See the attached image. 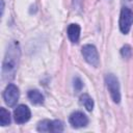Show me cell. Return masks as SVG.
<instances>
[{"label": "cell", "instance_id": "1", "mask_svg": "<svg viewBox=\"0 0 133 133\" xmlns=\"http://www.w3.org/2000/svg\"><path fill=\"white\" fill-rule=\"evenodd\" d=\"M20 46L19 43L14 41L9 44L2 63V78L4 80H10L15 77L20 60Z\"/></svg>", "mask_w": 133, "mask_h": 133}, {"label": "cell", "instance_id": "2", "mask_svg": "<svg viewBox=\"0 0 133 133\" xmlns=\"http://www.w3.org/2000/svg\"><path fill=\"white\" fill-rule=\"evenodd\" d=\"M105 83L107 89L113 100L114 103H119L121 101V90H119V83L117 78L113 74H107L105 76Z\"/></svg>", "mask_w": 133, "mask_h": 133}, {"label": "cell", "instance_id": "3", "mask_svg": "<svg viewBox=\"0 0 133 133\" xmlns=\"http://www.w3.org/2000/svg\"><path fill=\"white\" fill-rule=\"evenodd\" d=\"M36 130L39 132H62L63 123L58 119H55V121L44 119L37 124Z\"/></svg>", "mask_w": 133, "mask_h": 133}, {"label": "cell", "instance_id": "4", "mask_svg": "<svg viewBox=\"0 0 133 133\" xmlns=\"http://www.w3.org/2000/svg\"><path fill=\"white\" fill-rule=\"evenodd\" d=\"M119 29L123 33L127 34L133 24V11L128 7H123L119 15Z\"/></svg>", "mask_w": 133, "mask_h": 133}, {"label": "cell", "instance_id": "5", "mask_svg": "<svg viewBox=\"0 0 133 133\" xmlns=\"http://www.w3.org/2000/svg\"><path fill=\"white\" fill-rule=\"evenodd\" d=\"M81 53L85 59V61L87 63H89L90 65L97 68L100 63V58H99V54L98 51L96 49L95 46L92 45H85L82 47Z\"/></svg>", "mask_w": 133, "mask_h": 133}, {"label": "cell", "instance_id": "6", "mask_svg": "<svg viewBox=\"0 0 133 133\" xmlns=\"http://www.w3.org/2000/svg\"><path fill=\"white\" fill-rule=\"evenodd\" d=\"M19 97H20L19 88L15 84L9 83L3 91V100L6 103V105H8L9 107L15 106L19 100Z\"/></svg>", "mask_w": 133, "mask_h": 133}, {"label": "cell", "instance_id": "7", "mask_svg": "<svg viewBox=\"0 0 133 133\" xmlns=\"http://www.w3.org/2000/svg\"><path fill=\"white\" fill-rule=\"evenodd\" d=\"M30 116H31L30 109L26 105H19L14 111V117L16 123L18 124H24L28 122Z\"/></svg>", "mask_w": 133, "mask_h": 133}, {"label": "cell", "instance_id": "8", "mask_svg": "<svg viewBox=\"0 0 133 133\" xmlns=\"http://www.w3.org/2000/svg\"><path fill=\"white\" fill-rule=\"evenodd\" d=\"M69 122L72 125V127H74V128H82L88 124V118L83 112L76 111L70 115Z\"/></svg>", "mask_w": 133, "mask_h": 133}, {"label": "cell", "instance_id": "9", "mask_svg": "<svg viewBox=\"0 0 133 133\" xmlns=\"http://www.w3.org/2000/svg\"><path fill=\"white\" fill-rule=\"evenodd\" d=\"M68 36L72 43H78L80 37V26L78 24H71L68 27Z\"/></svg>", "mask_w": 133, "mask_h": 133}, {"label": "cell", "instance_id": "10", "mask_svg": "<svg viewBox=\"0 0 133 133\" xmlns=\"http://www.w3.org/2000/svg\"><path fill=\"white\" fill-rule=\"evenodd\" d=\"M28 98L31 101V103L35 105H41L44 103V96L43 94L37 89H30L28 91Z\"/></svg>", "mask_w": 133, "mask_h": 133}, {"label": "cell", "instance_id": "11", "mask_svg": "<svg viewBox=\"0 0 133 133\" xmlns=\"http://www.w3.org/2000/svg\"><path fill=\"white\" fill-rule=\"evenodd\" d=\"M80 103L86 108V110L91 111L94 108V100L87 95V94H83L80 97Z\"/></svg>", "mask_w": 133, "mask_h": 133}, {"label": "cell", "instance_id": "12", "mask_svg": "<svg viewBox=\"0 0 133 133\" xmlns=\"http://www.w3.org/2000/svg\"><path fill=\"white\" fill-rule=\"evenodd\" d=\"M10 123V113L3 107L0 108V124L1 126L9 125Z\"/></svg>", "mask_w": 133, "mask_h": 133}, {"label": "cell", "instance_id": "13", "mask_svg": "<svg viewBox=\"0 0 133 133\" xmlns=\"http://www.w3.org/2000/svg\"><path fill=\"white\" fill-rule=\"evenodd\" d=\"M121 53H122L123 57L129 58V57H131V55H132V49H131V47H130L129 45H126V46H124V47L122 48Z\"/></svg>", "mask_w": 133, "mask_h": 133}, {"label": "cell", "instance_id": "14", "mask_svg": "<svg viewBox=\"0 0 133 133\" xmlns=\"http://www.w3.org/2000/svg\"><path fill=\"white\" fill-rule=\"evenodd\" d=\"M82 86H83V83L80 80V78H78V77L75 78L74 79V87H75V89L76 90H80L82 88Z\"/></svg>", "mask_w": 133, "mask_h": 133}, {"label": "cell", "instance_id": "15", "mask_svg": "<svg viewBox=\"0 0 133 133\" xmlns=\"http://www.w3.org/2000/svg\"><path fill=\"white\" fill-rule=\"evenodd\" d=\"M124 1H126V2H132L133 0H124Z\"/></svg>", "mask_w": 133, "mask_h": 133}]
</instances>
